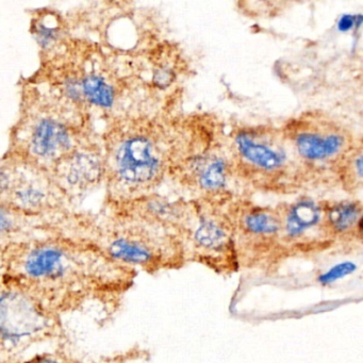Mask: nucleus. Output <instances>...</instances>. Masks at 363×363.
<instances>
[{
    "label": "nucleus",
    "mask_w": 363,
    "mask_h": 363,
    "mask_svg": "<svg viewBox=\"0 0 363 363\" xmlns=\"http://www.w3.org/2000/svg\"><path fill=\"white\" fill-rule=\"evenodd\" d=\"M324 206L314 199L301 196L284 206L279 212L281 233L288 239L298 240L315 227L323 225Z\"/></svg>",
    "instance_id": "1a4fd4ad"
},
{
    "label": "nucleus",
    "mask_w": 363,
    "mask_h": 363,
    "mask_svg": "<svg viewBox=\"0 0 363 363\" xmlns=\"http://www.w3.org/2000/svg\"><path fill=\"white\" fill-rule=\"evenodd\" d=\"M356 269V264H354L352 262L339 263V264L331 267L326 273L322 274V275L318 277V281L322 284H333V282L342 279V278L354 273Z\"/></svg>",
    "instance_id": "f3484780"
},
{
    "label": "nucleus",
    "mask_w": 363,
    "mask_h": 363,
    "mask_svg": "<svg viewBox=\"0 0 363 363\" xmlns=\"http://www.w3.org/2000/svg\"><path fill=\"white\" fill-rule=\"evenodd\" d=\"M167 137L161 125L147 120L130 123L112 137L104 162L114 184L133 199L150 194L169 169Z\"/></svg>",
    "instance_id": "f257e3e1"
},
{
    "label": "nucleus",
    "mask_w": 363,
    "mask_h": 363,
    "mask_svg": "<svg viewBox=\"0 0 363 363\" xmlns=\"http://www.w3.org/2000/svg\"><path fill=\"white\" fill-rule=\"evenodd\" d=\"M52 184L30 165L6 164L0 167V205L14 210L38 211L50 205Z\"/></svg>",
    "instance_id": "0eeeda50"
},
{
    "label": "nucleus",
    "mask_w": 363,
    "mask_h": 363,
    "mask_svg": "<svg viewBox=\"0 0 363 363\" xmlns=\"http://www.w3.org/2000/svg\"><path fill=\"white\" fill-rule=\"evenodd\" d=\"M59 161L61 176L72 188L84 189L94 184L105 171V162L94 152H69Z\"/></svg>",
    "instance_id": "9d476101"
},
{
    "label": "nucleus",
    "mask_w": 363,
    "mask_h": 363,
    "mask_svg": "<svg viewBox=\"0 0 363 363\" xmlns=\"http://www.w3.org/2000/svg\"><path fill=\"white\" fill-rule=\"evenodd\" d=\"M72 140L69 128L60 121L42 118L31 129L29 147L38 158L60 160L72 152Z\"/></svg>",
    "instance_id": "6e6552de"
},
{
    "label": "nucleus",
    "mask_w": 363,
    "mask_h": 363,
    "mask_svg": "<svg viewBox=\"0 0 363 363\" xmlns=\"http://www.w3.org/2000/svg\"><path fill=\"white\" fill-rule=\"evenodd\" d=\"M184 156L174 157L169 171L179 174L184 186L203 199H220L226 192L231 176L235 175L230 145L211 139L197 141Z\"/></svg>",
    "instance_id": "20e7f679"
},
{
    "label": "nucleus",
    "mask_w": 363,
    "mask_h": 363,
    "mask_svg": "<svg viewBox=\"0 0 363 363\" xmlns=\"http://www.w3.org/2000/svg\"><path fill=\"white\" fill-rule=\"evenodd\" d=\"M35 363H69L67 361L61 360V359L56 358V357L45 356L40 358L37 362Z\"/></svg>",
    "instance_id": "aec40b11"
},
{
    "label": "nucleus",
    "mask_w": 363,
    "mask_h": 363,
    "mask_svg": "<svg viewBox=\"0 0 363 363\" xmlns=\"http://www.w3.org/2000/svg\"><path fill=\"white\" fill-rule=\"evenodd\" d=\"M194 241L205 250H220L228 241V231L222 218L213 213L199 216V224L194 231Z\"/></svg>",
    "instance_id": "4468645a"
},
{
    "label": "nucleus",
    "mask_w": 363,
    "mask_h": 363,
    "mask_svg": "<svg viewBox=\"0 0 363 363\" xmlns=\"http://www.w3.org/2000/svg\"><path fill=\"white\" fill-rule=\"evenodd\" d=\"M16 213V210L0 205V239H4L16 230L18 226Z\"/></svg>",
    "instance_id": "a211bd4d"
},
{
    "label": "nucleus",
    "mask_w": 363,
    "mask_h": 363,
    "mask_svg": "<svg viewBox=\"0 0 363 363\" xmlns=\"http://www.w3.org/2000/svg\"><path fill=\"white\" fill-rule=\"evenodd\" d=\"M335 176L345 190L356 192L362 184V146L361 143L354 148L342 161L335 171Z\"/></svg>",
    "instance_id": "dca6fc26"
},
{
    "label": "nucleus",
    "mask_w": 363,
    "mask_h": 363,
    "mask_svg": "<svg viewBox=\"0 0 363 363\" xmlns=\"http://www.w3.org/2000/svg\"><path fill=\"white\" fill-rule=\"evenodd\" d=\"M362 220V206L354 199L340 201L324 206L323 226L335 233L345 235L356 228H360Z\"/></svg>",
    "instance_id": "f8f14e48"
},
{
    "label": "nucleus",
    "mask_w": 363,
    "mask_h": 363,
    "mask_svg": "<svg viewBox=\"0 0 363 363\" xmlns=\"http://www.w3.org/2000/svg\"><path fill=\"white\" fill-rule=\"evenodd\" d=\"M112 260L129 265L145 267L155 260V250L138 235H118L108 242L106 247Z\"/></svg>",
    "instance_id": "9b49d317"
},
{
    "label": "nucleus",
    "mask_w": 363,
    "mask_h": 363,
    "mask_svg": "<svg viewBox=\"0 0 363 363\" xmlns=\"http://www.w3.org/2000/svg\"><path fill=\"white\" fill-rule=\"evenodd\" d=\"M18 276L45 286L65 284L75 277L78 259L69 247L56 242L35 243L21 252Z\"/></svg>",
    "instance_id": "423d86ee"
},
{
    "label": "nucleus",
    "mask_w": 363,
    "mask_h": 363,
    "mask_svg": "<svg viewBox=\"0 0 363 363\" xmlns=\"http://www.w3.org/2000/svg\"><path fill=\"white\" fill-rule=\"evenodd\" d=\"M361 24V16H350V14H345L340 18L337 22V29L341 33H348L352 30L356 26H360Z\"/></svg>",
    "instance_id": "6ab92c4d"
},
{
    "label": "nucleus",
    "mask_w": 363,
    "mask_h": 363,
    "mask_svg": "<svg viewBox=\"0 0 363 363\" xmlns=\"http://www.w3.org/2000/svg\"><path fill=\"white\" fill-rule=\"evenodd\" d=\"M229 145L235 173L257 188L288 190L308 175L281 128L240 127L233 130Z\"/></svg>",
    "instance_id": "f03ea898"
},
{
    "label": "nucleus",
    "mask_w": 363,
    "mask_h": 363,
    "mask_svg": "<svg viewBox=\"0 0 363 363\" xmlns=\"http://www.w3.org/2000/svg\"><path fill=\"white\" fill-rule=\"evenodd\" d=\"M246 233L257 237H273L281 233V220L278 210L250 207L241 216Z\"/></svg>",
    "instance_id": "ddd939ff"
},
{
    "label": "nucleus",
    "mask_w": 363,
    "mask_h": 363,
    "mask_svg": "<svg viewBox=\"0 0 363 363\" xmlns=\"http://www.w3.org/2000/svg\"><path fill=\"white\" fill-rule=\"evenodd\" d=\"M35 294L23 286L0 289V344L16 348L41 337L52 324Z\"/></svg>",
    "instance_id": "39448f33"
},
{
    "label": "nucleus",
    "mask_w": 363,
    "mask_h": 363,
    "mask_svg": "<svg viewBox=\"0 0 363 363\" xmlns=\"http://www.w3.org/2000/svg\"><path fill=\"white\" fill-rule=\"evenodd\" d=\"M299 162L307 174H335L346 156L356 147V139L346 127L320 112H306L282 127Z\"/></svg>",
    "instance_id": "7ed1b4c3"
},
{
    "label": "nucleus",
    "mask_w": 363,
    "mask_h": 363,
    "mask_svg": "<svg viewBox=\"0 0 363 363\" xmlns=\"http://www.w3.org/2000/svg\"><path fill=\"white\" fill-rule=\"evenodd\" d=\"M80 95L88 103L101 108H110L116 101V90L101 76L89 75L79 84Z\"/></svg>",
    "instance_id": "2eb2a0df"
}]
</instances>
